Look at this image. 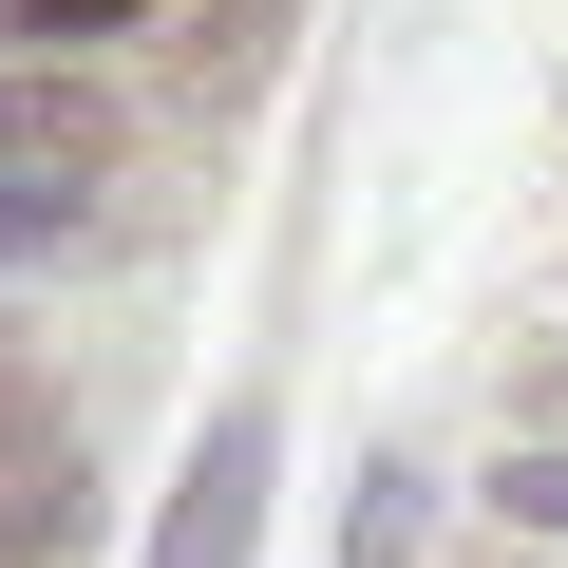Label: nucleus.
Here are the masks:
<instances>
[{"mask_svg": "<svg viewBox=\"0 0 568 568\" xmlns=\"http://www.w3.org/2000/svg\"><path fill=\"white\" fill-rule=\"evenodd\" d=\"M265 455H284V436H265V398H227V417H209V455H190V474H171V511H152V568H246V549H265Z\"/></svg>", "mask_w": 568, "mask_h": 568, "instance_id": "obj_1", "label": "nucleus"}, {"mask_svg": "<svg viewBox=\"0 0 568 568\" xmlns=\"http://www.w3.org/2000/svg\"><path fill=\"white\" fill-rule=\"evenodd\" d=\"M95 95H58V77H0V171H58V190H95Z\"/></svg>", "mask_w": 568, "mask_h": 568, "instance_id": "obj_2", "label": "nucleus"}, {"mask_svg": "<svg viewBox=\"0 0 568 568\" xmlns=\"http://www.w3.org/2000/svg\"><path fill=\"white\" fill-rule=\"evenodd\" d=\"M493 530H530V549H568V455H511V474H493Z\"/></svg>", "mask_w": 568, "mask_h": 568, "instance_id": "obj_3", "label": "nucleus"}, {"mask_svg": "<svg viewBox=\"0 0 568 568\" xmlns=\"http://www.w3.org/2000/svg\"><path fill=\"white\" fill-rule=\"evenodd\" d=\"M58 227H77V190H58V171H0V265H20V246H58Z\"/></svg>", "mask_w": 568, "mask_h": 568, "instance_id": "obj_4", "label": "nucleus"}, {"mask_svg": "<svg viewBox=\"0 0 568 568\" xmlns=\"http://www.w3.org/2000/svg\"><path fill=\"white\" fill-rule=\"evenodd\" d=\"M39 39H114V20H152V0H20Z\"/></svg>", "mask_w": 568, "mask_h": 568, "instance_id": "obj_5", "label": "nucleus"}]
</instances>
